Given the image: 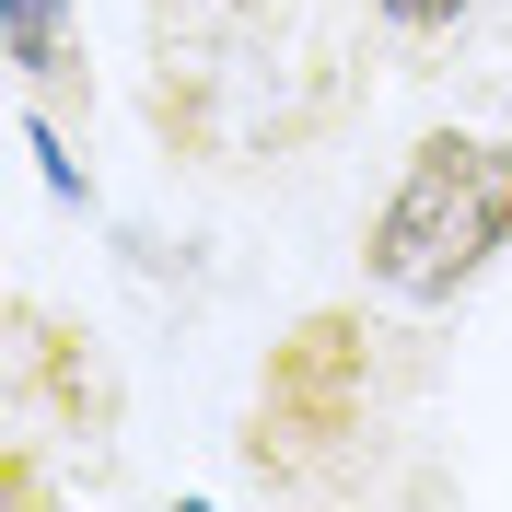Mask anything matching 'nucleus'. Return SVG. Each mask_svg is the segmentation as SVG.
Listing matches in <instances>:
<instances>
[{
    "instance_id": "obj_1",
    "label": "nucleus",
    "mask_w": 512,
    "mask_h": 512,
    "mask_svg": "<svg viewBox=\"0 0 512 512\" xmlns=\"http://www.w3.org/2000/svg\"><path fill=\"white\" fill-rule=\"evenodd\" d=\"M512 245V140H478V128H431L396 175V198L373 210V268L396 303H454L489 256Z\"/></svg>"
},
{
    "instance_id": "obj_2",
    "label": "nucleus",
    "mask_w": 512,
    "mask_h": 512,
    "mask_svg": "<svg viewBox=\"0 0 512 512\" xmlns=\"http://www.w3.org/2000/svg\"><path fill=\"white\" fill-rule=\"evenodd\" d=\"M268 408H315V419H338L350 408V326H303V338H291V361L280 373H268Z\"/></svg>"
},
{
    "instance_id": "obj_3",
    "label": "nucleus",
    "mask_w": 512,
    "mask_h": 512,
    "mask_svg": "<svg viewBox=\"0 0 512 512\" xmlns=\"http://www.w3.org/2000/svg\"><path fill=\"white\" fill-rule=\"evenodd\" d=\"M12 70H59V0H12Z\"/></svg>"
},
{
    "instance_id": "obj_4",
    "label": "nucleus",
    "mask_w": 512,
    "mask_h": 512,
    "mask_svg": "<svg viewBox=\"0 0 512 512\" xmlns=\"http://www.w3.org/2000/svg\"><path fill=\"white\" fill-rule=\"evenodd\" d=\"M384 24H408V35H443V24H466V12H478V0H373Z\"/></svg>"
}]
</instances>
